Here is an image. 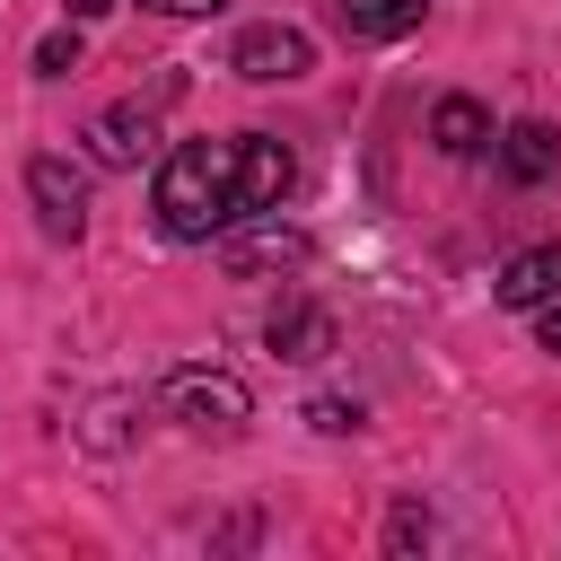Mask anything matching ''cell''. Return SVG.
Instances as JSON below:
<instances>
[{
	"mask_svg": "<svg viewBox=\"0 0 561 561\" xmlns=\"http://www.w3.org/2000/svg\"><path fill=\"white\" fill-rule=\"evenodd\" d=\"M158 228L175 245H210L237 228V140H175L158 158Z\"/></svg>",
	"mask_w": 561,
	"mask_h": 561,
	"instance_id": "obj_1",
	"label": "cell"
},
{
	"mask_svg": "<svg viewBox=\"0 0 561 561\" xmlns=\"http://www.w3.org/2000/svg\"><path fill=\"white\" fill-rule=\"evenodd\" d=\"M158 412L184 421L193 438H237V430L254 421V394H245V377H228V368H167Z\"/></svg>",
	"mask_w": 561,
	"mask_h": 561,
	"instance_id": "obj_2",
	"label": "cell"
},
{
	"mask_svg": "<svg viewBox=\"0 0 561 561\" xmlns=\"http://www.w3.org/2000/svg\"><path fill=\"white\" fill-rule=\"evenodd\" d=\"M289 184H298V158H289L272 131H245V140H237V219L280 210V202H289Z\"/></svg>",
	"mask_w": 561,
	"mask_h": 561,
	"instance_id": "obj_3",
	"label": "cell"
},
{
	"mask_svg": "<svg viewBox=\"0 0 561 561\" xmlns=\"http://www.w3.org/2000/svg\"><path fill=\"white\" fill-rule=\"evenodd\" d=\"M26 202H35L44 237H61V245L88 228V175H79L70 158H53V149H44V158H26Z\"/></svg>",
	"mask_w": 561,
	"mask_h": 561,
	"instance_id": "obj_4",
	"label": "cell"
},
{
	"mask_svg": "<svg viewBox=\"0 0 561 561\" xmlns=\"http://www.w3.org/2000/svg\"><path fill=\"white\" fill-rule=\"evenodd\" d=\"M228 70H237V79H254V88H272V79L316 70V44H307L298 26H245V35H237V53H228Z\"/></svg>",
	"mask_w": 561,
	"mask_h": 561,
	"instance_id": "obj_5",
	"label": "cell"
},
{
	"mask_svg": "<svg viewBox=\"0 0 561 561\" xmlns=\"http://www.w3.org/2000/svg\"><path fill=\"white\" fill-rule=\"evenodd\" d=\"M219 254H228V272H289V263H307V237L280 228V210H263V219H237Z\"/></svg>",
	"mask_w": 561,
	"mask_h": 561,
	"instance_id": "obj_6",
	"label": "cell"
},
{
	"mask_svg": "<svg viewBox=\"0 0 561 561\" xmlns=\"http://www.w3.org/2000/svg\"><path fill=\"white\" fill-rule=\"evenodd\" d=\"M491 289H500V307H517V316H526V307H543V298H561V237H552V245L508 254Z\"/></svg>",
	"mask_w": 561,
	"mask_h": 561,
	"instance_id": "obj_7",
	"label": "cell"
},
{
	"mask_svg": "<svg viewBox=\"0 0 561 561\" xmlns=\"http://www.w3.org/2000/svg\"><path fill=\"white\" fill-rule=\"evenodd\" d=\"M88 149H96V167H140L149 158V105H105L88 123Z\"/></svg>",
	"mask_w": 561,
	"mask_h": 561,
	"instance_id": "obj_8",
	"label": "cell"
},
{
	"mask_svg": "<svg viewBox=\"0 0 561 561\" xmlns=\"http://www.w3.org/2000/svg\"><path fill=\"white\" fill-rule=\"evenodd\" d=\"M500 167H508V184H543L561 167V131L552 123H508L500 131Z\"/></svg>",
	"mask_w": 561,
	"mask_h": 561,
	"instance_id": "obj_9",
	"label": "cell"
},
{
	"mask_svg": "<svg viewBox=\"0 0 561 561\" xmlns=\"http://www.w3.org/2000/svg\"><path fill=\"white\" fill-rule=\"evenodd\" d=\"M430 140H438L447 158H482V149H491V114H482L473 96H438V105H430Z\"/></svg>",
	"mask_w": 561,
	"mask_h": 561,
	"instance_id": "obj_10",
	"label": "cell"
},
{
	"mask_svg": "<svg viewBox=\"0 0 561 561\" xmlns=\"http://www.w3.org/2000/svg\"><path fill=\"white\" fill-rule=\"evenodd\" d=\"M272 351H280V359H324V351H333V324L289 298V307H272Z\"/></svg>",
	"mask_w": 561,
	"mask_h": 561,
	"instance_id": "obj_11",
	"label": "cell"
},
{
	"mask_svg": "<svg viewBox=\"0 0 561 561\" xmlns=\"http://www.w3.org/2000/svg\"><path fill=\"white\" fill-rule=\"evenodd\" d=\"M421 9H430V0H342V26L368 35V44H394V35L421 26Z\"/></svg>",
	"mask_w": 561,
	"mask_h": 561,
	"instance_id": "obj_12",
	"label": "cell"
},
{
	"mask_svg": "<svg viewBox=\"0 0 561 561\" xmlns=\"http://www.w3.org/2000/svg\"><path fill=\"white\" fill-rule=\"evenodd\" d=\"M61 70H79V26H61V35L35 44V79H61Z\"/></svg>",
	"mask_w": 561,
	"mask_h": 561,
	"instance_id": "obj_13",
	"label": "cell"
},
{
	"mask_svg": "<svg viewBox=\"0 0 561 561\" xmlns=\"http://www.w3.org/2000/svg\"><path fill=\"white\" fill-rule=\"evenodd\" d=\"M307 421H316V430H333V438H342V430H359V403H333V394H324V403H307Z\"/></svg>",
	"mask_w": 561,
	"mask_h": 561,
	"instance_id": "obj_14",
	"label": "cell"
},
{
	"mask_svg": "<svg viewBox=\"0 0 561 561\" xmlns=\"http://www.w3.org/2000/svg\"><path fill=\"white\" fill-rule=\"evenodd\" d=\"M526 316H535V342L561 351V298H543V307H526Z\"/></svg>",
	"mask_w": 561,
	"mask_h": 561,
	"instance_id": "obj_15",
	"label": "cell"
},
{
	"mask_svg": "<svg viewBox=\"0 0 561 561\" xmlns=\"http://www.w3.org/2000/svg\"><path fill=\"white\" fill-rule=\"evenodd\" d=\"M140 9H158V18H210V9H228V0H140Z\"/></svg>",
	"mask_w": 561,
	"mask_h": 561,
	"instance_id": "obj_16",
	"label": "cell"
},
{
	"mask_svg": "<svg viewBox=\"0 0 561 561\" xmlns=\"http://www.w3.org/2000/svg\"><path fill=\"white\" fill-rule=\"evenodd\" d=\"M61 9H70V18H105L114 0H61Z\"/></svg>",
	"mask_w": 561,
	"mask_h": 561,
	"instance_id": "obj_17",
	"label": "cell"
}]
</instances>
